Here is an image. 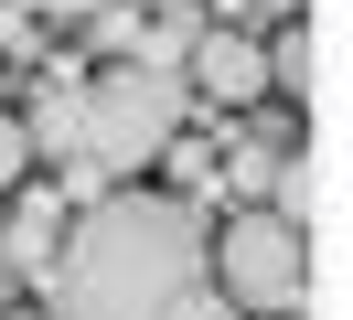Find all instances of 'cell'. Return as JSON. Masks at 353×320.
Listing matches in <instances>:
<instances>
[{"label":"cell","mask_w":353,"mask_h":320,"mask_svg":"<svg viewBox=\"0 0 353 320\" xmlns=\"http://www.w3.org/2000/svg\"><path fill=\"white\" fill-rule=\"evenodd\" d=\"M203 203L193 192H97L65 213L43 267V320H161L182 288H203Z\"/></svg>","instance_id":"1"},{"label":"cell","mask_w":353,"mask_h":320,"mask_svg":"<svg viewBox=\"0 0 353 320\" xmlns=\"http://www.w3.org/2000/svg\"><path fill=\"white\" fill-rule=\"evenodd\" d=\"M182 107H193V96H182L172 64L108 54V64H86V75H75V139H65V160H86L97 182H129V171L172 160Z\"/></svg>","instance_id":"2"},{"label":"cell","mask_w":353,"mask_h":320,"mask_svg":"<svg viewBox=\"0 0 353 320\" xmlns=\"http://www.w3.org/2000/svg\"><path fill=\"white\" fill-rule=\"evenodd\" d=\"M203 277H214L236 310H300L310 299V235H289L268 203H236L214 235H203Z\"/></svg>","instance_id":"3"},{"label":"cell","mask_w":353,"mask_h":320,"mask_svg":"<svg viewBox=\"0 0 353 320\" xmlns=\"http://www.w3.org/2000/svg\"><path fill=\"white\" fill-rule=\"evenodd\" d=\"M182 64H193V85H203L214 107H257V96H268V54L236 32V21H203V32L182 43Z\"/></svg>","instance_id":"4"},{"label":"cell","mask_w":353,"mask_h":320,"mask_svg":"<svg viewBox=\"0 0 353 320\" xmlns=\"http://www.w3.org/2000/svg\"><path fill=\"white\" fill-rule=\"evenodd\" d=\"M268 213L289 235H332V160L321 149H279L268 160Z\"/></svg>","instance_id":"5"},{"label":"cell","mask_w":353,"mask_h":320,"mask_svg":"<svg viewBox=\"0 0 353 320\" xmlns=\"http://www.w3.org/2000/svg\"><path fill=\"white\" fill-rule=\"evenodd\" d=\"M54 235H65V203H54V192H22V203L0 213V256H11V277H43V267H54Z\"/></svg>","instance_id":"6"},{"label":"cell","mask_w":353,"mask_h":320,"mask_svg":"<svg viewBox=\"0 0 353 320\" xmlns=\"http://www.w3.org/2000/svg\"><path fill=\"white\" fill-rule=\"evenodd\" d=\"M268 54V85H289V96H321V21H289L279 43H257Z\"/></svg>","instance_id":"7"},{"label":"cell","mask_w":353,"mask_h":320,"mask_svg":"<svg viewBox=\"0 0 353 320\" xmlns=\"http://www.w3.org/2000/svg\"><path fill=\"white\" fill-rule=\"evenodd\" d=\"M22 171H32V139H22V118L0 107V192H22Z\"/></svg>","instance_id":"8"},{"label":"cell","mask_w":353,"mask_h":320,"mask_svg":"<svg viewBox=\"0 0 353 320\" xmlns=\"http://www.w3.org/2000/svg\"><path fill=\"white\" fill-rule=\"evenodd\" d=\"M161 320H236V299H225L214 277H203V288H182V299H172V310H161Z\"/></svg>","instance_id":"9"},{"label":"cell","mask_w":353,"mask_h":320,"mask_svg":"<svg viewBox=\"0 0 353 320\" xmlns=\"http://www.w3.org/2000/svg\"><path fill=\"white\" fill-rule=\"evenodd\" d=\"M22 11H43V21H97L108 0H22Z\"/></svg>","instance_id":"10"},{"label":"cell","mask_w":353,"mask_h":320,"mask_svg":"<svg viewBox=\"0 0 353 320\" xmlns=\"http://www.w3.org/2000/svg\"><path fill=\"white\" fill-rule=\"evenodd\" d=\"M0 299H11V256H0Z\"/></svg>","instance_id":"11"},{"label":"cell","mask_w":353,"mask_h":320,"mask_svg":"<svg viewBox=\"0 0 353 320\" xmlns=\"http://www.w3.org/2000/svg\"><path fill=\"white\" fill-rule=\"evenodd\" d=\"M0 320H32V310H0Z\"/></svg>","instance_id":"12"}]
</instances>
